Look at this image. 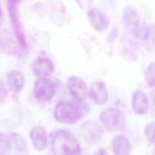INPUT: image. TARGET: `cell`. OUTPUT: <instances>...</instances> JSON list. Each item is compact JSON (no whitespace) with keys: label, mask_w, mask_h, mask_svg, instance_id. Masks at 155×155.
<instances>
[{"label":"cell","mask_w":155,"mask_h":155,"mask_svg":"<svg viewBox=\"0 0 155 155\" xmlns=\"http://www.w3.org/2000/svg\"><path fill=\"white\" fill-rule=\"evenodd\" d=\"M89 111L90 106L85 100L75 99L71 102L58 103L54 110V116L59 122L70 124L82 119Z\"/></svg>","instance_id":"obj_1"},{"label":"cell","mask_w":155,"mask_h":155,"mask_svg":"<svg viewBox=\"0 0 155 155\" xmlns=\"http://www.w3.org/2000/svg\"><path fill=\"white\" fill-rule=\"evenodd\" d=\"M52 151L56 155H75L81 153L80 144L71 133L59 130L54 135L51 143Z\"/></svg>","instance_id":"obj_2"},{"label":"cell","mask_w":155,"mask_h":155,"mask_svg":"<svg viewBox=\"0 0 155 155\" xmlns=\"http://www.w3.org/2000/svg\"><path fill=\"white\" fill-rule=\"evenodd\" d=\"M100 120L105 128L111 131L122 130L125 124L123 113L116 108H108L104 110L101 113Z\"/></svg>","instance_id":"obj_3"},{"label":"cell","mask_w":155,"mask_h":155,"mask_svg":"<svg viewBox=\"0 0 155 155\" xmlns=\"http://www.w3.org/2000/svg\"><path fill=\"white\" fill-rule=\"evenodd\" d=\"M7 5L12 26L18 39L19 45L23 50H25L27 48V42L19 16L18 4L7 2Z\"/></svg>","instance_id":"obj_4"},{"label":"cell","mask_w":155,"mask_h":155,"mask_svg":"<svg viewBox=\"0 0 155 155\" xmlns=\"http://www.w3.org/2000/svg\"><path fill=\"white\" fill-rule=\"evenodd\" d=\"M55 90L54 83L46 77L39 78L34 83L35 96L41 101L45 102L51 99L54 94Z\"/></svg>","instance_id":"obj_5"},{"label":"cell","mask_w":155,"mask_h":155,"mask_svg":"<svg viewBox=\"0 0 155 155\" xmlns=\"http://www.w3.org/2000/svg\"><path fill=\"white\" fill-rule=\"evenodd\" d=\"M80 134L84 141L88 143H94L102 138L103 129L97 122L88 120L81 125Z\"/></svg>","instance_id":"obj_6"},{"label":"cell","mask_w":155,"mask_h":155,"mask_svg":"<svg viewBox=\"0 0 155 155\" xmlns=\"http://www.w3.org/2000/svg\"><path fill=\"white\" fill-rule=\"evenodd\" d=\"M122 24L128 31L135 34L141 25L140 19L137 12L133 7L127 5L124 8Z\"/></svg>","instance_id":"obj_7"},{"label":"cell","mask_w":155,"mask_h":155,"mask_svg":"<svg viewBox=\"0 0 155 155\" xmlns=\"http://www.w3.org/2000/svg\"><path fill=\"white\" fill-rule=\"evenodd\" d=\"M68 89L76 99L85 100L88 93V86L85 82L77 76H70L67 81Z\"/></svg>","instance_id":"obj_8"},{"label":"cell","mask_w":155,"mask_h":155,"mask_svg":"<svg viewBox=\"0 0 155 155\" xmlns=\"http://www.w3.org/2000/svg\"><path fill=\"white\" fill-rule=\"evenodd\" d=\"M88 18L92 27L98 31H105L110 25L109 18L97 8L90 9L88 12Z\"/></svg>","instance_id":"obj_9"},{"label":"cell","mask_w":155,"mask_h":155,"mask_svg":"<svg viewBox=\"0 0 155 155\" xmlns=\"http://www.w3.org/2000/svg\"><path fill=\"white\" fill-rule=\"evenodd\" d=\"M31 69L33 74L39 77H47L54 70L52 61L46 58H38L32 63Z\"/></svg>","instance_id":"obj_10"},{"label":"cell","mask_w":155,"mask_h":155,"mask_svg":"<svg viewBox=\"0 0 155 155\" xmlns=\"http://www.w3.org/2000/svg\"><path fill=\"white\" fill-rule=\"evenodd\" d=\"M89 96L96 104H104L108 97L107 88L105 84L101 81L94 82L90 87Z\"/></svg>","instance_id":"obj_11"},{"label":"cell","mask_w":155,"mask_h":155,"mask_svg":"<svg viewBox=\"0 0 155 155\" xmlns=\"http://www.w3.org/2000/svg\"><path fill=\"white\" fill-rule=\"evenodd\" d=\"M150 107L149 101L146 94L141 90H137L132 96V108L137 114L143 115L147 113Z\"/></svg>","instance_id":"obj_12"},{"label":"cell","mask_w":155,"mask_h":155,"mask_svg":"<svg viewBox=\"0 0 155 155\" xmlns=\"http://www.w3.org/2000/svg\"><path fill=\"white\" fill-rule=\"evenodd\" d=\"M31 141L33 147L38 150H44L47 142V134L45 130L41 126L34 127L30 134Z\"/></svg>","instance_id":"obj_13"},{"label":"cell","mask_w":155,"mask_h":155,"mask_svg":"<svg viewBox=\"0 0 155 155\" xmlns=\"http://www.w3.org/2000/svg\"><path fill=\"white\" fill-rule=\"evenodd\" d=\"M7 80L12 91L19 93L23 88L25 79L23 74L19 70H12L7 74Z\"/></svg>","instance_id":"obj_14"},{"label":"cell","mask_w":155,"mask_h":155,"mask_svg":"<svg viewBox=\"0 0 155 155\" xmlns=\"http://www.w3.org/2000/svg\"><path fill=\"white\" fill-rule=\"evenodd\" d=\"M112 149L115 154H128L131 151V144L126 136L117 135L113 139Z\"/></svg>","instance_id":"obj_15"},{"label":"cell","mask_w":155,"mask_h":155,"mask_svg":"<svg viewBox=\"0 0 155 155\" xmlns=\"http://www.w3.org/2000/svg\"><path fill=\"white\" fill-rule=\"evenodd\" d=\"M10 142L11 150L15 154H25L27 152V144L22 136L18 133H13L8 134Z\"/></svg>","instance_id":"obj_16"},{"label":"cell","mask_w":155,"mask_h":155,"mask_svg":"<svg viewBox=\"0 0 155 155\" xmlns=\"http://www.w3.org/2000/svg\"><path fill=\"white\" fill-rule=\"evenodd\" d=\"M144 39L147 48L151 51L155 50V25L153 24L147 27Z\"/></svg>","instance_id":"obj_17"},{"label":"cell","mask_w":155,"mask_h":155,"mask_svg":"<svg viewBox=\"0 0 155 155\" xmlns=\"http://www.w3.org/2000/svg\"><path fill=\"white\" fill-rule=\"evenodd\" d=\"M11 151L9 136L0 133V155L7 154Z\"/></svg>","instance_id":"obj_18"},{"label":"cell","mask_w":155,"mask_h":155,"mask_svg":"<svg viewBox=\"0 0 155 155\" xmlns=\"http://www.w3.org/2000/svg\"><path fill=\"white\" fill-rule=\"evenodd\" d=\"M145 79L148 86L155 87V62L148 67L145 73Z\"/></svg>","instance_id":"obj_19"},{"label":"cell","mask_w":155,"mask_h":155,"mask_svg":"<svg viewBox=\"0 0 155 155\" xmlns=\"http://www.w3.org/2000/svg\"><path fill=\"white\" fill-rule=\"evenodd\" d=\"M147 139L152 143H155V122L149 124L145 129Z\"/></svg>","instance_id":"obj_20"},{"label":"cell","mask_w":155,"mask_h":155,"mask_svg":"<svg viewBox=\"0 0 155 155\" xmlns=\"http://www.w3.org/2000/svg\"><path fill=\"white\" fill-rule=\"evenodd\" d=\"M7 95V90L4 82L0 79V103L2 102Z\"/></svg>","instance_id":"obj_21"},{"label":"cell","mask_w":155,"mask_h":155,"mask_svg":"<svg viewBox=\"0 0 155 155\" xmlns=\"http://www.w3.org/2000/svg\"><path fill=\"white\" fill-rule=\"evenodd\" d=\"M75 1L82 10L89 8L92 4V0H75Z\"/></svg>","instance_id":"obj_22"},{"label":"cell","mask_w":155,"mask_h":155,"mask_svg":"<svg viewBox=\"0 0 155 155\" xmlns=\"http://www.w3.org/2000/svg\"><path fill=\"white\" fill-rule=\"evenodd\" d=\"M150 105H151L152 113L154 114V116H155V91H154L151 94Z\"/></svg>","instance_id":"obj_23"},{"label":"cell","mask_w":155,"mask_h":155,"mask_svg":"<svg viewBox=\"0 0 155 155\" xmlns=\"http://www.w3.org/2000/svg\"><path fill=\"white\" fill-rule=\"evenodd\" d=\"M2 19H3V15H2V8H1V6L0 4V27L2 25Z\"/></svg>","instance_id":"obj_24"}]
</instances>
